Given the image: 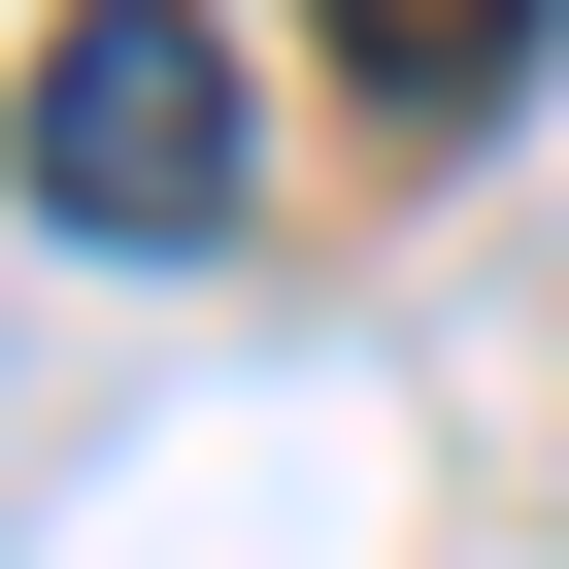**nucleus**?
<instances>
[{
	"instance_id": "nucleus-1",
	"label": "nucleus",
	"mask_w": 569,
	"mask_h": 569,
	"mask_svg": "<svg viewBox=\"0 0 569 569\" xmlns=\"http://www.w3.org/2000/svg\"><path fill=\"white\" fill-rule=\"evenodd\" d=\"M0 168H34V234H134V268H201V234L268 201V134H234V34H201V0H68Z\"/></svg>"
},
{
	"instance_id": "nucleus-2",
	"label": "nucleus",
	"mask_w": 569,
	"mask_h": 569,
	"mask_svg": "<svg viewBox=\"0 0 569 569\" xmlns=\"http://www.w3.org/2000/svg\"><path fill=\"white\" fill-rule=\"evenodd\" d=\"M336 68H369V101H502V68H536V0H336Z\"/></svg>"
}]
</instances>
